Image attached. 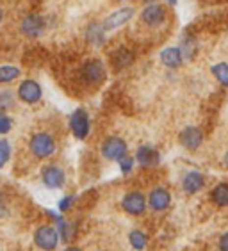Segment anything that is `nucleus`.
I'll return each mask as SVG.
<instances>
[{"mask_svg":"<svg viewBox=\"0 0 228 251\" xmlns=\"http://www.w3.org/2000/svg\"><path fill=\"white\" fill-rule=\"evenodd\" d=\"M78 77H80V82L89 87L102 86L107 78L105 64L102 59H88L78 70Z\"/></svg>","mask_w":228,"mask_h":251,"instance_id":"obj_1","label":"nucleus"},{"mask_svg":"<svg viewBox=\"0 0 228 251\" xmlns=\"http://www.w3.org/2000/svg\"><path fill=\"white\" fill-rule=\"evenodd\" d=\"M29 148H30V153L34 155L36 159H49L55 153V139H53V135L49 134V132H36L32 134V137L29 139Z\"/></svg>","mask_w":228,"mask_h":251,"instance_id":"obj_2","label":"nucleus"},{"mask_svg":"<svg viewBox=\"0 0 228 251\" xmlns=\"http://www.w3.org/2000/svg\"><path fill=\"white\" fill-rule=\"evenodd\" d=\"M70 130L78 141H84L91 132V118L89 112L82 107H78L70 114Z\"/></svg>","mask_w":228,"mask_h":251,"instance_id":"obj_3","label":"nucleus"},{"mask_svg":"<svg viewBox=\"0 0 228 251\" xmlns=\"http://www.w3.org/2000/svg\"><path fill=\"white\" fill-rule=\"evenodd\" d=\"M59 241H61V235H59V230L52 225H41V226L36 228L34 232V244L43 251H53L57 248Z\"/></svg>","mask_w":228,"mask_h":251,"instance_id":"obj_4","label":"nucleus"},{"mask_svg":"<svg viewBox=\"0 0 228 251\" xmlns=\"http://www.w3.org/2000/svg\"><path fill=\"white\" fill-rule=\"evenodd\" d=\"M45 29H47V20L38 13H29L20 22V30L29 39H38L45 32Z\"/></svg>","mask_w":228,"mask_h":251,"instance_id":"obj_5","label":"nucleus"},{"mask_svg":"<svg viewBox=\"0 0 228 251\" xmlns=\"http://www.w3.org/2000/svg\"><path fill=\"white\" fill-rule=\"evenodd\" d=\"M16 97H18L20 101H24L27 105H34L43 98V89H41L39 82H36L32 78H25L20 82L18 89H16Z\"/></svg>","mask_w":228,"mask_h":251,"instance_id":"obj_6","label":"nucleus"},{"mask_svg":"<svg viewBox=\"0 0 228 251\" xmlns=\"http://www.w3.org/2000/svg\"><path fill=\"white\" fill-rule=\"evenodd\" d=\"M100 150H102L103 159L114 160V162H118V160L123 159V157L128 153L127 143L122 139V137H118V135H111V137H107V139L102 143V148H100Z\"/></svg>","mask_w":228,"mask_h":251,"instance_id":"obj_7","label":"nucleus"},{"mask_svg":"<svg viewBox=\"0 0 228 251\" xmlns=\"http://www.w3.org/2000/svg\"><path fill=\"white\" fill-rule=\"evenodd\" d=\"M166 16H168V11H166L164 5H160L159 2L155 4H148L145 9L141 11V22L146 25V27H160V25L166 22Z\"/></svg>","mask_w":228,"mask_h":251,"instance_id":"obj_8","label":"nucleus"},{"mask_svg":"<svg viewBox=\"0 0 228 251\" xmlns=\"http://www.w3.org/2000/svg\"><path fill=\"white\" fill-rule=\"evenodd\" d=\"M134 15H136V9L134 7H120V9L112 11L111 15H107L105 20L102 22L103 29L109 32V30H116L120 29L122 25L128 24L132 18H134Z\"/></svg>","mask_w":228,"mask_h":251,"instance_id":"obj_9","label":"nucleus"},{"mask_svg":"<svg viewBox=\"0 0 228 251\" xmlns=\"http://www.w3.org/2000/svg\"><path fill=\"white\" fill-rule=\"evenodd\" d=\"M146 203H148V198L145 194L139 193V191H130V193H127L123 196L122 207L130 216H141L146 210Z\"/></svg>","mask_w":228,"mask_h":251,"instance_id":"obj_10","label":"nucleus"},{"mask_svg":"<svg viewBox=\"0 0 228 251\" xmlns=\"http://www.w3.org/2000/svg\"><path fill=\"white\" fill-rule=\"evenodd\" d=\"M41 182L47 189H61L66 182V175L61 166L49 164L41 169Z\"/></svg>","mask_w":228,"mask_h":251,"instance_id":"obj_11","label":"nucleus"},{"mask_svg":"<svg viewBox=\"0 0 228 251\" xmlns=\"http://www.w3.org/2000/svg\"><path fill=\"white\" fill-rule=\"evenodd\" d=\"M178 141L180 145L187 150H198L203 143V134L198 126H185L184 130L178 134Z\"/></svg>","mask_w":228,"mask_h":251,"instance_id":"obj_12","label":"nucleus"},{"mask_svg":"<svg viewBox=\"0 0 228 251\" xmlns=\"http://www.w3.org/2000/svg\"><path fill=\"white\" fill-rule=\"evenodd\" d=\"M170 203H171V194H170V191L164 187L152 189L150 194H148V205H150V208L155 210V212L166 210V208L170 207Z\"/></svg>","mask_w":228,"mask_h":251,"instance_id":"obj_13","label":"nucleus"},{"mask_svg":"<svg viewBox=\"0 0 228 251\" xmlns=\"http://www.w3.org/2000/svg\"><path fill=\"white\" fill-rule=\"evenodd\" d=\"M136 162L143 168H153L160 162V153L152 145H143L136 151Z\"/></svg>","mask_w":228,"mask_h":251,"instance_id":"obj_14","label":"nucleus"},{"mask_svg":"<svg viewBox=\"0 0 228 251\" xmlns=\"http://www.w3.org/2000/svg\"><path fill=\"white\" fill-rule=\"evenodd\" d=\"M159 57H160V63L164 64L166 68H170V70L180 68L185 59L180 47H166L164 50H160Z\"/></svg>","mask_w":228,"mask_h":251,"instance_id":"obj_15","label":"nucleus"},{"mask_svg":"<svg viewBox=\"0 0 228 251\" xmlns=\"http://www.w3.org/2000/svg\"><path fill=\"white\" fill-rule=\"evenodd\" d=\"M134 59H136L134 52L130 49H127V47H120V49H116L111 53V64L116 72H122V70L128 68L134 63Z\"/></svg>","mask_w":228,"mask_h":251,"instance_id":"obj_16","label":"nucleus"},{"mask_svg":"<svg viewBox=\"0 0 228 251\" xmlns=\"http://www.w3.org/2000/svg\"><path fill=\"white\" fill-rule=\"evenodd\" d=\"M205 185V176L200 171H189L182 178V189L187 194H196L198 191H202Z\"/></svg>","mask_w":228,"mask_h":251,"instance_id":"obj_17","label":"nucleus"},{"mask_svg":"<svg viewBox=\"0 0 228 251\" xmlns=\"http://www.w3.org/2000/svg\"><path fill=\"white\" fill-rule=\"evenodd\" d=\"M105 32L107 30L103 29L102 24L91 22L86 27V39H88L93 47H103V43H105Z\"/></svg>","mask_w":228,"mask_h":251,"instance_id":"obj_18","label":"nucleus"},{"mask_svg":"<svg viewBox=\"0 0 228 251\" xmlns=\"http://www.w3.org/2000/svg\"><path fill=\"white\" fill-rule=\"evenodd\" d=\"M180 50L184 53L185 59H194V55L198 53V43H196V38H193L191 34H185L182 41H180Z\"/></svg>","mask_w":228,"mask_h":251,"instance_id":"obj_19","label":"nucleus"},{"mask_svg":"<svg viewBox=\"0 0 228 251\" xmlns=\"http://www.w3.org/2000/svg\"><path fill=\"white\" fill-rule=\"evenodd\" d=\"M210 198H212L214 203L219 205V207H228V184L227 182H221V184L216 185V187L212 189V193H210Z\"/></svg>","mask_w":228,"mask_h":251,"instance_id":"obj_20","label":"nucleus"},{"mask_svg":"<svg viewBox=\"0 0 228 251\" xmlns=\"http://www.w3.org/2000/svg\"><path fill=\"white\" fill-rule=\"evenodd\" d=\"M210 73L223 87H228V64L227 63H216L210 68Z\"/></svg>","mask_w":228,"mask_h":251,"instance_id":"obj_21","label":"nucleus"},{"mask_svg":"<svg viewBox=\"0 0 228 251\" xmlns=\"http://www.w3.org/2000/svg\"><path fill=\"white\" fill-rule=\"evenodd\" d=\"M128 242H130V246L136 251H143L146 248L148 237H146V233L141 232V230H132V232L128 233Z\"/></svg>","mask_w":228,"mask_h":251,"instance_id":"obj_22","label":"nucleus"},{"mask_svg":"<svg viewBox=\"0 0 228 251\" xmlns=\"http://www.w3.org/2000/svg\"><path fill=\"white\" fill-rule=\"evenodd\" d=\"M20 68L16 66H9V64H5V66H0V84H9L13 80L20 77Z\"/></svg>","mask_w":228,"mask_h":251,"instance_id":"obj_23","label":"nucleus"},{"mask_svg":"<svg viewBox=\"0 0 228 251\" xmlns=\"http://www.w3.org/2000/svg\"><path fill=\"white\" fill-rule=\"evenodd\" d=\"M11 159V145L7 139H0V169L4 168Z\"/></svg>","mask_w":228,"mask_h":251,"instance_id":"obj_24","label":"nucleus"},{"mask_svg":"<svg viewBox=\"0 0 228 251\" xmlns=\"http://www.w3.org/2000/svg\"><path fill=\"white\" fill-rule=\"evenodd\" d=\"M134 162H136V157H130V155L127 153L123 159L118 160V166H120V171H122L123 175H128L132 171V168H134Z\"/></svg>","mask_w":228,"mask_h":251,"instance_id":"obj_25","label":"nucleus"},{"mask_svg":"<svg viewBox=\"0 0 228 251\" xmlns=\"http://www.w3.org/2000/svg\"><path fill=\"white\" fill-rule=\"evenodd\" d=\"M11 105H13V93L0 91V114H5Z\"/></svg>","mask_w":228,"mask_h":251,"instance_id":"obj_26","label":"nucleus"},{"mask_svg":"<svg viewBox=\"0 0 228 251\" xmlns=\"http://www.w3.org/2000/svg\"><path fill=\"white\" fill-rule=\"evenodd\" d=\"M73 203H75V196H72V194H70V196H64L63 200H59V203H57V210L59 212H68L70 208L73 207Z\"/></svg>","mask_w":228,"mask_h":251,"instance_id":"obj_27","label":"nucleus"},{"mask_svg":"<svg viewBox=\"0 0 228 251\" xmlns=\"http://www.w3.org/2000/svg\"><path fill=\"white\" fill-rule=\"evenodd\" d=\"M13 128V120L7 114H0V135H5Z\"/></svg>","mask_w":228,"mask_h":251,"instance_id":"obj_28","label":"nucleus"},{"mask_svg":"<svg viewBox=\"0 0 228 251\" xmlns=\"http://www.w3.org/2000/svg\"><path fill=\"white\" fill-rule=\"evenodd\" d=\"M219 250L228 251V233H225V235L219 239Z\"/></svg>","mask_w":228,"mask_h":251,"instance_id":"obj_29","label":"nucleus"},{"mask_svg":"<svg viewBox=\"0 0 228 251\" xmlns=\"http://www.w3.org/2000/svg\"><path fill=\"white\" fill-rule=\"evenodd\" d=\"M63 251H82L80 248H77V246H68V248H64Z\"/></svg>","mask_w":228,"mask_h":251,"instance_id":"obj_30","label":"nucleus"},{"mask_svg":"<svg viewBox=\"0 0 228 251\" xmlns=\"http://www.w3.org/2000/svg\"><path fill=\"white\" fill-rule=\"evenodd\" d=\"M223 164L228 168V150H227V153H225V157H223Z\"/></svg>","mask_w":228,"mask_h":251,"instance_id":"obj_31","label":"nucleus"},{"mask_svg":"<svg viewBox=\"0 0 228 251\" xmlns=\"http://www.w3.org/2000/svg\"><path fill=\"white\" fill-rule=\"evenodd\" d=\"M141 2H145V4L148 5V4H155L157 0H141Z\"/></svg>","mask_w":228,"mask_h":251,"instance_id":"obj_32","label":"nucleus"},{"mask_svg":"<svg viewBox=\"0 0 228 251\" xmlns=\"http://www.w3.org/2000/svg\"><path fill=\"white\" fill-rule=\"evenodd\" d=\"M177 2H178V0H168V4L170 5H177Z\"/></svg>","mask_w":228,"mask_h":251,"instance_id":"obj_33","label":"nucleus"},{"mask_svg":"<svg viewBox=\"0 0 228 251\" xmlns=\"http://www.w3.org/2000/svg\"><path fill=\"white\" fill-rule=\"evenodd\" d=\"M4 20V11H2V7H0V22Z\"/></svg>","mask_w":228,"mask_h":251,"instance_id":"obj_34","label":"nucleus"}]
</instances>
